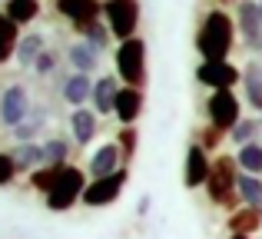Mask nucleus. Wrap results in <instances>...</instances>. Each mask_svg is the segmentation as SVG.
<instances>
[{"label":"nucleus","mask_w":262,"mask_h":239,"mask_svg":"<svg viewBox=\"0 0 262 239\" xmlns=\"http://www.w3.org/2000/svg\"><path fill=\"white\" fill-rule=\"evenodd\" d=\"M232 44H236V20L226 10H219V7L206 10L203 24H199V33H196L199 57L203 60H229Z\"/></svg>","instance_id":"1"},{"label":"nucleus","mask_w":262,"mask_h":239,"mask_svg":"<svg viewBox=\"0 0 262 239\" xmlns=\"http://www.w3.org/2000/svg\"><path fill=\"white\" fill-rule=\"evenodd\" d=\"M239 176H243V169H239L236 156L219 153L216 160H212V173H209V180H206V196H209L212 206L236 209V203H239Z\"/></svg>","instance_id":"2"},{"label":"nucleus","mask_w":262,"mask_h":239,"mask_svg":"<svg viewBox=\"0 0 262 239\" xmlns=\"http://www.w3.org/2000/svg\"><path fill=\"white\" fill-rule=\"evenodd\" d=\"M86 186H90L86 169L70 166V163H67L63 173H60V180H57V186L43 196V200H47V209H50V213H70V209L83 200Z\"/></svg>","instance_id":"3"},{"label":"nucleus","mask_w":262,"mask_h":239,"mask_svg":"<svg viewBox=\"0 0 262 239\" xmlns=\"http://www.w3.org/2000/svg\"><path fill=\"white\" fill-rule=\"evenodd\" d=\"M113 60H116V77H120V83L143 90V83H146V40L143 37L123 40V44L116 47Z\"/></svg>","instance_id":"4"},{"label":"nucleus","mask_w":262,"mask_h":239,"mask_svg":"<svg viewBox=\"0 0 262 239\" xmlns=\"http://www.w3.org/2000/svg\"><path fill=\"white\" fill-rule=\"evenodd\" d=\"M140 0H103V17H106V27L116 40H133L136 27H140Z\"/></svg>","instance_id":"5"},{"label":"nucleus","mask_w":262,"mask_h":239,"mask_svg":"<svg viewBox=\"0 0 262 239\" xmlns=\"http://www.w3.org/2000/svg\"><path fill=\"white\" fill-rule=\"evenodd\" d=\"M206 117H209V126L223 129L226 136L236 129V123L243 120V110H239V97L232 90H212L209 100H206Z\"/></svg>","instance_id":"6"},{"label":"nucleus","mask_w":262,"mask_h":239,"mask_svg":"<svg viewBox=\"0 0 262 239\" xmlns=\"http://www.w3.org/2000/svg\"><path fill=\"white\" fill-rule=\"evenodd\" d=\"M129 183V169L123 166L120 173L113 176H103V180H90L86 193H83V206L90 209H103V206H113L116 200L123 196V186Z\"/></svg>","instance_id":"7"},{"label":"nucleus","mask_w":262,"mask_h":239,"mask_svg":"<svg viewBox=\"0 0 262 239\" xmlns=\"http://www.w3.org/2000/svg\"><path fill=\"white\" fill-rule=\"evenodd\" d=\"M196 80L209 90H232L236 83H243V70L229 60H203L196 67Z\"/></svg>","instance_id":"8"},{"label":"nucleus","mask_w":262,"mask_h":239,"mask_svg":"<svg viewBox=\"0 0 262 239\" xmlns=\"http://www.w3.org/2000/svg\"><path fill=\"white\" fill-rule=\"evenodd\" d=\"M30 113H33V106H30V93H27V86L13 83V86H7V90L0 93V126L17 129Z\"/></svg>","instance_id":"9"},{"label":"nucleus","mask_w":262,"mask_h":239,"mask_svg":"<svg viewBox=\"0 0 262 239\" xmlns=\"http://www.w3.org/2000/svg\"><path fill=\"white\" fill-rule=\"evenodd\" d=\"M212 153H206L203 143H189L186 146V163H183V186L186 189H199L206 186V180H209L212 173Z\"/></svg>","instance_id":"10"},{"label":"nucleus","mask_w":262,"mask_h":239,"mask_svg":"<svg viewBox=\"0 0 262 239\" xmlns=\"http://www.w3.org/2000/svg\"><path fill=\"white\" fill-rule=\"evenodd\" d=\"M236 30L243 33L246 47H262V13H259V0H239V7H236Z\"/></svg>","instance_id":"11"},{"label":"nucleus","mask_w":262,"mask_h":239,"mask_svg":"<svg viewBox=\"0 0 262 239\" xmlns=\"http://www.w3.org/2000/svg\"><path fill=\"white\" fill-rule=\"evenodd\" d=\"M123 166H126V163H123V156H120V146H116V143H103V146L96 149L93 156H90L86 176H93V180H103V176L120 173Z\"/></svg>","instance_id":"12"},{"label":"nucleus","mask_w":262,"mask_h":239,"mask_svg":"<svg viewBox=\"0 0 262 239\" xmlns=\"http://www.w3.org/2000/svg\"><path fill=\"white\" fill-rule=\"evenodd\" d=\"M57 10L63 13L73 24V30H77V27H86V24H93V20H100L103 4L100 0H57Z\"/></svg>","instance_id":"13"},{"label":"nucleus","mask_w":262,"mask_h":239,"mask_svg":"<svg viewBox=\"0 0 262 239\" xmlns=\"http://www.w3.org/2000/svg\"><path fill=\"white\" fill-rule=\"evenodd\" d=\"M93 86H96V80H90V73H70V77L60 83V97L80 110L86 100H93Z\"/></svg>","instance_id":"14"},{"label":"nucleus","mask_w":262,"mask_h":239,"mask_svg":"<svg viewBox=\"0 0 262 239\" xmlns=\"http://www.w3.org/2000/svg\"><path fill=\"white\" fill-rule=\"evenodd\" d=\"M143 113V90L136 86H120V97H116V110L113 117L123 123V126H133Z\"/></svg>","instance_id":"15"},{"label":"nucleus","mask_w":262,"mask_h":239,"mask_svg":"<svg viewBox=\"0 0 262 239\" xmlns=\"http://www.w3.org/2000/svg\"><path fill=\"white\" fill-rule=\"evenodd\" d=\"M100 60H103V50H96L86 40H77V44H70V50H67V63L73 67V73H93L96 67H100Z\"/></svg>","instance_id":"16"},{"label":"nucleus","mask_w":262,"mask_h":239,"mask_svg":"<svg viewBox=\"0 0 262 239\" xmlns=\"http://www.w3.org/2000/svg\"><path fill=\"white\" fill-rule=\"evenodd\" d=\"M116 97H120V77H100L93 86V110L100 117H110L116 110Z\"/></svg>","instance_id":"17"},{"label":"nucleus","mask_w":262,"mask_h":239,"mask_svg":"<svg viewBox=\"0 0 262 239\" xmlns=\"http://www.w3.org/2000/svg\"><path fill=\"white\" fill-rule=\"evenodd\" d=\"M10 156H13V163H17V169H20V173H27V176H30L33 169L47 166L43 143H17V146L10 149Z\"/></svg>","instance_id":"18"},{"label":"nucleus","mask_w":262,"mask_h":239,"mask_svg":"<svg viewBox=\"0 0 262 239\" xmlns=\"http://www.w3.org/2000/svg\"><path fill=\"white\" fill-rule=\"evenodd\" d=\"M70 133H73V143H80V146H86V143L96 140V110H86V106H80V110L70 113Z\"/></svg>","instance_id":"19"},{"label":"nucleus","mask_w":262,"mask_h":239,"mask_svg":"<svg viewBox=\"0 0 262 239\" xmlns=\"http://www.w3.org/2000/svg\"><path fill=\"white\" fill-rule=\"evenodd\" d=\"M243 93L246 103L262 113V60H249L243 67Z\"/></svg>","instance_id":"20"},{"label":"nucleus","mask_w":262,"mask_h":239,"mask_svg":"<svg viewBox=\"0 0 262 239\" xmlns=\"http://www.w3.org/2000/svg\"><path fill=\"white\" fill-rule=\"evenodd\" d=\"M43 50H47L43 33H27V37L17 40V63H20V67H30V70H33V63L40 60V53H43Z\"/></svg>","instance_id":"21"},{"label":"nucleus","mask_w":262,"mask_h":239,"mask_svg":"<svg viewBox=\"0 0 262 239\" xmlns=\"http://www.w3.org/2000/svg\"><path fill=\"white\" fill-rule=\"evenodd\" d=\"M226 226H229V233H246V236H252V233H259V226H262V213H256V209H249V206L232 209L229 220H226Z\"/></svg>","instance_id":"22"},{"label":"nucleus","mask_w":262,"mask_h":239,"mask_svg":"<svg viewBox=\"0 0 262 239\" xmlns=\"http://www.w3.org/2000/svg\"><path fill=\"white\" fill-rule=\"evenodd\" d=\"M43 126H47V110L43 106H33L30 117L13 129V140L17 143H37V133H43Z\"/></svg>","instance_id":"23"},{"label":"nucleus","mask_w":262,"mask_h":239,"mask_svg":"<svg viewBox=\"0 0 262 239\" xmlns=\"http://www.w3.org/2000/svg\"><path fill=\"white\" fill-rule=\"evenodd\" d=\"M4 10L13 24L24 27V24H33V20L40 17V0H7Z\"/></svg>","instance_id":"24"},{"label":"nucleus","mask_w":262,"mask_h":239,"mask_svg":"<svg viewBox=\"0 0 262 239\" xmlns=\"http://www.w3.org/2000/svg\"><path fill=\"white\" fill-rule=\"evenodd\" d=\"M60 173H63V166L60 163H47V166H40V169H33L30 176H27V183H30L37 193H50L53 186H57V180H60Z\"/></svg>","instance_id":"25"},{"label":"nucleus","mask_w":262,"mask_h":239,"mask_svg":"<svg viewBox=\"0 0 262 239\" xmlns=\"http://www.w3.org/2000/svg\"><path fill=\"white\" fill-rule=\"evenodd\" d=\"M239 200H243V206L262 213V180L259 176H249V173L239 176Z\"/></svg>","instance_id":"26"},{"label":"nucleus","mask_w":262,"mask_h":239,"mask_svg":"<svg viewBox=\"0 0 262 239\" xmlns=\"http://www.w3.org/2000/svg\"><path fill=\"white\" fill-rule=\"evenodd\" d=\"M236 163H239V169H243V173L262 176V143H246V146H239Z\"/></svg>","instance_id":"27"},{"label":"nucleus","mask_w":262,"mask_h":239,"mask_svg":"<svg viewBox=\"0 0 262 239\" xmlns=\"http://www.w3.org/2000/svg\"><path fill=\"white\" fill-rule=\"evenodd\" d=\"M262 133V120L256 117H243L236 123V129L229 133V140L236 143V146H246V143H256V136Z\"/></svg>","instance_id":"28"},{"label":"nucleus","mask_w":262,"mask_h":239,"mask_svg":"<svg viewBox=\"0 0 262 239\" xmlns=\"http://www.w3.org/2000/svg\"><path fill=\"white\" fill-rule=\"evenodd\" d=\"M77 33H80V40H86V44H93L96 50H106L110 47V27L106 24H100V20H93V24H86V27H77Z\"/></svg>","instance_id":"29"},{"label":"nucleus","mask_w":262,"mask_h":239,"mask_svg":"<svg viewBox=\"0 0 262 239\" xmlns=\"http://www.w3.org/2000/svg\"><path fill=\"white\" fill-rule=\"evenodd\" d=\"M116 146H120V156L123 163H133L136 160V146H140V133H136V126H123L120 133H116Z\"/></svg>","instance_id":"30"},{"label":"nucleus","mask_w":262,"mask_h":239,"mask_svg":"<svg viewBox=\"0 0 262 239\" xmlns=\"http://www.w3.org/2000/svg\"><path fill=\"white\" fill-rule=\"evenodd\" d=\"M43 153H47V163H60V166H67V160H70V140H63V136H50V140H43Z\"/></svg>","instance_id":"31"},{"label":"nucleus","mask_w":262,"mask_h":239,"mask_svg":"<svg viewBox=\"0 0 262 239\" xmlns=\"http://www.w3.org/2000/svg\"><path fill=\"white\" fill-rule=\"evenodd\" d=\"M223 129H216V126H203V129H199V140L196 143H203V149H206V153H216V149H219V143H223Z\"/></svg>","instance_id":"32"},{"label":"nucleus","mask_w":262,"mask_h":239,"mask_svg":"<svg viewBox=\"0 0 262 239\" xmlns=\"http://www.w3.org/2000/svg\"><path fill=\"white\" fill-rule=\"evenodd\" d=\"M17 163H13V156L10 153H4V149H0V186H10L13 180H17Z\"/></svg>","instance_id":"33"},{"label":"nucleus","mask_w":262,"mask_h":239,"mask_svg":"<svg viewBox=\"0 0 262 239\" xmlns=\"http://www.w3.org/2000/svg\"><path fill=\"white\" fill-rule=\"evenodd\" d=\"M57 63H60V60H57V50H43V53H40V60L33 63V73H40V77H50V73L57 70Z\"/></svg>","instance_id":"34"},{"label":"nucleus","mask_w":262,"mask_h":239,"mask_svg":"<svg viewBox=\"0 0 262 239\" xmlns=\"http://www.w3.org/2000/svg\"><path fill=\"white\" fill-rule=\"evenodd\" d=\"M0 40H7V44H17L20 40V24H13L7 17V10H0Z\"/></svg>","instance_id":"35"},{"label":"nucleus","mask_w":262,"mask_h":239,"mask_svg":"<svg viewBox=\"0 0 262 239\" xmlns=\"http://www.w3.org/2000/svg\"><path fill=\"white\" fill-rule=\"evenodd\" d=\"M10 53H17V50H13V44H7V40H0V67H4L7 60H10Z\"/></svg>","instance_id":"36"},{"label":"nucleus","mask_w":262,"mask_h":239,"mask_svg":"<svg viewBox=\"0 0 262 239\" xmlns=\"http://www.w3.org/2000/svg\"><path fill=\"white\" fill-rule=\"evenodd\" d=\"M149 206H153V200H149V196H140V203H136V216H149Z\"/></svg>","instance_id":"37"},{"label":"nucleus","mask_w":262,"mask_h":239,"mask_svg":"<svg viewBox=\"0 0 262 239\" xmlns=\"http://www.w3.org/2000/svg\"><path fill=\"white\" fill-rule=\"evenodd\" d=\"M229 239H252V236H246V233H229Z\"/></svg>","instance_id":"38"},{"label":"nucleus","mask_w":262,"mask_h":239,"mask_svg":"<svg viewBox=\"0 0 262 239\" xmlns=\"http://www.w3.org/2000/svg\"><path fill=\"white\" fill-rule=\"evenodd\" d=\"M259 13H262V0H259Z\"/></svg>","instance_id":"39"},{"label":"nucleus","mask_w":262,"mask_h":239,"mask_svg":"<svg viewBox=\"0 0 262 239\" xmlns=\"http://www.w3.org/2000/svg\"><path fill=\"white\" fill-rule=\"evenodd\" d=\"M259 53H262V47H259Z\"/></svg>","instance_id":"40"}]
</instances>
